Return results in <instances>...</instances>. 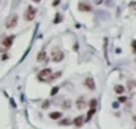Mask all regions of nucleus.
I'll use <instances>...</instances> for the list:
<instances>
[{"instance_id": "obj_1", "label": "nucleus", "mask_w": 136, "mask_h": 129, "mask_svg": "<svg viewBox=\"0 0 136 129\" xmlns=\"http://www.w3.org/2000/svg\"><path fill=\"white\" fill-rule=\"evenodd\" d=\"M50 75H52V69H42L41 71L38 72L37 79L40 80V82H48V79H49Z\"/></svg>"}, {"instance_id": "obj_2", "label": "nucleus", "mask_w": 136, "mask_h": 129, "mask_svg": "<svg viewBox=\"0 0 136 129\" xmlns=\"http://www.w3.org/2000/svg\"><path fill=\"white\" fill-rule=\"evenodd\" d=\"M36 13H37L36 8L32 7V5H29V7L27 8V11H25V15H24L25 20L27 21H33L35 20V17H36Z\"/></svg>"}, {"instance_id": "obj_3", "label": "nucleus", "mask_w": 136, "mask_h": 129, "mask_svg": "<svg viewBox=\"0 0 136 129\" xmlns=\"http://www.w3.org/2000/svg\"><path fill=\"white\" fill-rule=\"evenodd\" d=\"M17 21H19V16L17 15L9 16V19H8L7 22H5V28H7V29H12V28H15L16 25H17Z\"/></svg>"}, {"instance_id": "obj_4", "label": "nucleus", "mask_w": 136, "mask_h": 129, "mask_svg": "<svg viewBox=\"0 0 136 129\" xmlns=\"http://www.w3.org/2000/svg\"><path fill=\"white\" fill-rule=\"evenodd\" d=\"M64 57H65L64 52H61V50H58V49H54V50H53V53H52V59H53V62H61V61L64 59Z\"/></svg>"}, {"instance_id": "obj_5", "label": "nucleus", "mask_w": 136, "mask_h": 129, "mask_svg": "<svg viewBox=\"0 0 136 129\" xmlns=\"http://www.w3.org/2000/svg\"><path fill=\"white\" fill-rule=\"evenodd\" d=\"M13 40H15V36H8V37L7 38H4V40H3V46H4V47H7V49H8V47H11V46H12V44H13Z\"/></svg>"}, {"instance_id": "obj_6", "label": "nucleus", "mask_w": 136, "mask_h": 129, "mask_svg": "<svg viewBox=\"0 0 136 129\" xmlns=\"http://www.w3.org/2000/svg\"><path fill=\"white\" fill-rule=\"evenodd\" d=\"M78 9L82 11V12H91V5H89L87 3H79Z\"/></svg>"}, {"instance_id": "obj_7", "label": "nucleus", "mask_w": 136, "mask_h": 129, "mask_svg": "<svg viewBox=\"0 0 136 129\" xmlns=\"http://www.w3.org/2000/svg\"><path fill=\"white\" fill-rule=\"evenodd\" d=\"M37 61H38V62H46V61H48L46 52H45V50H41V52L37 54Z\"/></svg>"}, {"instance_id": "obj_8", "label": "nucleus", "mask_w": 136, "mask_h": 129, "mask_svg": "<svg viewBox=\"0 0 136 129\" xmlns=\"http://www.w3.org/2000/svg\"><path fill=\"white\" fill-rule=\"evenodd\" d=\"M85 86H86L87 88H90V90H95V82H94V79H93V78H87V79L85 80Z\"/></svg>"}, {"instance_id": "obj_9", "label": "nucleus", "mask_w": 136, "mask_h": 129, "mask_svg": "<svg viewBox=\"0 0 136 129\" xmlns=\"http://www.w3.org/2000/svg\"><path fill=\"white\" fill-rule=\"evenodd\" d=\"M83 116H77L74 120H73V124L75 125L77 128H79V127H82V124H83Z\"/></svg>"}, {"instance_id": "obj_10", "label": "nucleus", "mask_w": 136, "mask_h": 129, "mask_svg": "<svg viewBox=\"0 0 136 129\" xmlns=\"http://www.w3.org/2000/svg\"><path fill=\"white\" fill-rule=\"evenodd\" d=\"M75 105H77L78 109H83L87 105V103H86V100H85L83 97H79V99L77 100V104H75Z\"/></svg>"}, {"instance_id": "obj_11", "label": "nucleus", "mask_w": 136, "mask_h": 129, "mask_svg": "<svg viewBox=\"0 0 136 129\" xmlns=\"http://www.w3.org/2000/svg\"><path fill=\"white\" fill-rule=\"evenodd\" d=\"M49 117L52 120H58L62 117V113L61 112H52V113H49Z\"/></svg>"}, {"instance_id": "obj_12", "label": "nucleus", "mask_w": 136, "mask_h": 129, "mask_svg": "<svg viewBox=\"0 0 136 129\" xmlns=\"http://www.w3.org/2000/svg\"><path fill=\"white\" fill-rule=\"evenodd\" d=\"M114 90H115V92H116V94H119V95H122L124 91H126V88H124L122 84H116V86L114 87Z\"/></svg>"}, {"instance_id": "obj_13", "label": "nucleus", "mask_w": 136, "mask_h": 129, "mask_svg": "<svg viewBox=\"0 0 136 129\" xmlns=\"http://www.w3.org/2000/svg\"><path fill=\"white\" fill-rule=\"evenodd\" d=\"M72 124V120L70 119H62L59 120V125H62V127H66V125H70Z\"/></svg>"}, {"instance_id": "obj_14", "label": "nucleus", "mask_w": 136, "mask_h": 129, "mask_svg": "<svg viewBox=\"0 0 136 129\" xmlns=\"http://www.w3.org/2000/svg\"><path fill=\"white\" fill-rule=\"evenodd\" d=\"M94 113H95V108H90V111L87 112V117H86V121H90V120H91V117L94 116Z\"/></svg>"}, {"instance_id": "obj_15", "label": "nucleus", "mask_w": 136, "mask_h": 129, "mask_svg": "<svg viewBox=\"0 0 136 129\" xmlns=\"http://www.w3.org/2000/svg\"><path fill=\"white\" fill-rule=\"evenodd\" d=\"M62 108L64 109H70L72 108V100H65V102L62 103Z\"/></svg>"}, {"instance_id": "obj_16", "label": "nucleus", "mask_w": 136, "mask_h": 129, "mask_svg": "<svg viewBox=\"0 0 136 129\" xmlns=\"http://www.w3.org/2000/svg\"><path fill=\"white\" fill-rule=\"evenodd\" d=\"M58 91H59V87H58V86L53 87V88H52V92H50V95H52V96H54V95H57Z\"/></svg>"}, {"instance_id": "obj_17", "label": "nucleus", "mask_w": 136, "mask_h": 129, "mask_svg": "<svg viewBox=\"0 0 136 129\" xmlns=\"http://www.w3.org/2000/svg\"><path fill=\"white\" fill-rule=\"evenodd\" d=\"M135 87H136V82L135 80H129L128 82V88L132 90V88H135Z\"/></svg>"}, {"instance_id": "obj_18", "label": "nucleus", "mask_w": 136, "mask_h": 129, "mask_svg": "<svg viewBox=\"0 0 136 129\" xmlns=\"http://www.w3.org/2000/svg\"><path fill=\"white\" fill-rule=\"evenodd\" d=\"M90 108H95V105H97V99H91V102L89 103Z\"/></svg>"}, {"instance_id": "obj_19", "label": "nucleus", "mask_w": 136, "mask_h": 129, "mask_svg": "<svg viewBox=\"0 0 136 129\" xmlns=\"http://www.w3.org/2000/svg\"><path fill=\"white\" fill-rule=\"evenodd\" d=\"M62 20V16L59 15V13H57V15H56V20H54V24H58L59 21Z\"/></svg>"}, {"instance_id": "obj_20", "label": "nucleus", "mask_w": 136, "mask_h": 129, "mask_svg": "<svg viewBox=\"0 0 136 129\" xmlns=\"http://www.w3.org/2000/svg\"><path fill=\"white\" fill-rule=\"evenodd\" d=\"M49 105H50V102H49V100H45V102L42 103V108H44V109H46Z\"/></svg>"}, {"instance_id": "obj_21", "label": "nucleus", "mask_w": 136, "mask_h": 129, "mask_svg": "<svg viewBox=\"0 0 136 129\" xmlns=\"http://www.w3.org/2000/svg\"><path fill=\"white\" fill-rule=\"evenodd\" d=\"M127 102V97L126 96H120L119 97V103H126Z\"/></svg>"}, {"instance_id": "obj_22", "label": "nucleus", "mask_w": 136, "mask_h": 129, "mask_svg": "<svg viewBox=\"0 0 136 129\" xmlns=\"http://www.w3.org/2000/svg\"><path fill=\"white\" fill-rule=\"evenodd\" d=\"M129 8H132V9H135V11H136V1L129 3Z\"/></svg>"}, {"instance_id": "obj_23", "label": "nucleus", "mask_w": 136, "mask_h": 129, "mask_svg": "<svg viewBox=\"0 0 136 129\" xmlns=\"http://www.w3.org/2000/svg\"><path fill=\"white\" fill-rule=\"evenodd\" d=\"M132 52L136 54V41H132Z\"/></svg>"}, {"instance_id": "obj_24", "label": "nucleus", "mask_w": 136, "mask_h": 129, "mask_svg": "<svg viewBox=\"0 0 136 129\" xmlns=\"http://www.w3.org/2000/svg\"><path fill=\"white\" fill-rule=\"evenodd\" d=\"M58 3H59V0H54V3H53V5H57Z\"/></svg>"}, {"instance_id": "obj_25", "label": "nucleus", "mask_w": 136, "mask_h": 129, "mask_svg": "<svg viewBox=\"0 0 136 129\" xmlns=\"http://www.w3.org/2000/svg\"><path fill=\"white\" fill-rule=\"evenodd\" d=\"M32 1H35V3H40L41 0H32Z\"/></svg>"}, {"instance_id": "obj_26", "label": "nucleus", "mask_w": 136, "mask_h": 129, "mask_svg": "<svg viewBox=\"0 0 136 129\" xmlns=\"http://www.w3.org/2000/svg\"><path fill=\"white\" fill-rule=\"evenodd\" d=\"M134 120H136V116H135V117H134Z\"/></svg>"}, {"instance_id": "obj_27", "label": "nucleus", "mask_w": 136, "mask_h": 129, "mask_svg": "<svg viewBox=\"0 0 136 129\" xmlns=\"http://www.w3.org/2000/svg\"><path fill=\"white\" fill-rule=\"evenodd\" d=\"M135 129H136V128H135Z\"/></svg>"}]
</instances>
